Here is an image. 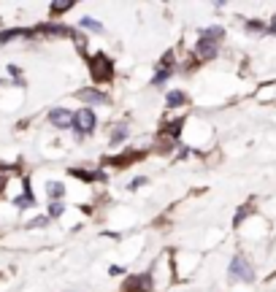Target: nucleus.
Segmentation results:
<instances>
[{
  "label": "nucleus",
  "instance_id": "6e6552de",
  "mask_svg": "<svg viewBox=\"0 0 276 292\" xmlns=\"http://www.w3.org/2000/svg\"><path fill=\"white\" fill-rule=\"evenodd\" d=\"M141 157H144V152H136V154H120V157H114V160H108V165H130V162H138Z\"/></svg>",
  "mask_w": 276,
  "mask_h": 292
},
{
  "label": "nucleus",
  "instance_id": "2eb2a0df",
  "mask_svg": "<svg viewBox=\"0 0 276 292\" xmlns=\"http://www.w3.org/2000/svg\"><path fill=\"white\" fill-rule=\"evenodd\" d=\"M222 35H225L222 27H209L206 33H203V38H222Z\"/></svg>",
  "mask_w": 276,
  "mask_h": 292
},
{
  "label": "nucleus",
  "instance_id": "20e7f679",
  "mask_svg": "<svg viewBox=\"0 0 276 292\" xmlns=\"http://www.w3.org/2000/svg\"><path fill=\"white\" fill-rule=\"evenodd\" d=\"M73 128L78 130V136H87V133H92V130H95V114H92L90 108H82V111H76Z\"/></svg>",
  "mask_w": 276,
  "mask_h": 292
},
{
  "label": "nucleus",
  "instance_id": "aec40b11",
  "mask_svg": "<svg viewBox=\"0 0 276 292\" xmlns=\"http://www.w3.org/2000/svg\"><path fill=\"white\" fill-rule=\"evenodd\" d=\"M249 30H252V33H255V30H257V33H260V30H265L263 25H260V22H249V25H247Z\"/></svg>",
  "mask_w": 276,
  "mask_h": 292
},
{
  "label": "nucleus",
  "instance_id": "ddd939ff",
  "mask_svg": "<svg viewBox=\"0 0 276 292\" xmlns=\"http://www.w3.org/2000/svg\"><path fill=\"white\" fill-rule=\"evenodd\" d=\"M125 138H128V128H125V124H116V130L111 136V144H122Z\"/></svg>",
  "mask_w": 276,
  "mask_h": 292
},
{
  "label": "nucleus",
  "instance_id": "39448f33",
  "mask_svg": "<svg viewBox=\"0 0 276 292\" xmlns=\"http://www.w3.org/2000/svg\"><path fill=\"white\" fill-rule=\"evenodd\" d=\"M76 98L84 100V103H90V106H108V95L98 92V90H78Z\"/></svg>",
  "mask_w": 276,
  "mask_h": 292
},
{
  "label": "nucleus",
  "instance_id": "1a4fd4ad",
  "mask_svg": "<svg viewBox=\"0 0 276 292\" xmlns=\"http://www.w3.org/2000/svg\"><path fill=\"white\" fill-rule=\"evenodd\" d=\"M70 176L84 179V181H95V179H106V173H87V171H82V168H70Z\"/></svg>",
  "mask_w": 276,
  "mask_h": 292
},
{
  "label": "nucleus",
  "instance_id": "dca6fc26",
  "mask_svg": "<svg viewBox=\"0 0 276 292\" xmlns=\"http://www.w3.org/2000/svg\"><path fill=\"white\" fill-rule=\"evenodd\" d=\"M179 128H181V119H176V122H173V124H168V130H165V136L176 138V136H179Z\"/></svg>",
  "mask_w": 276,
  "mask_h": 292
},
{
  "label": "nucleus",
  "instance_id": "f257e3e1",
  "mask_svg": "<svg viewBox=\"0 0 276 292\" xmlns=\"http://www.w3.org/2000/svg\"><path fill=\"white\" fill-rule=\"evenodd\" d=\"M90 76H92V81H95V84L111 81V78H114V62H111V57H106L103 52L95 54V57L90 60Z\"/></svg>",
  "mask_w": 276,
  "mask_h": 292
},
{
  "label": "nucleus",
  "instance_id": "0eeeda50",
  "mask_svg": "<svg viewBox=\"0 0 276 292\" xmlns=\"http://www.w3.org/2000/svg\"><path fill=\"white\" fill-rule=\"evenodd\" d=\"M217 54V41H211V38H201L198 46H195V57L198 60H211Z\"/></svg>",
  "mask_w": 276,
  "mask_h": 292
},
{
  "label": "nucleus",
  "instance_id": "4468645a",
  "mask_svg": "<svg viewBox=\"0 0 276 292\" xmlns=\"http://www.w3.org/2000/svg\"><path fill=\"white\" fill-rule=\"evenodd\" d=\"M82 27H87V30H95V33H100V30H103V25H100V22H95V19H82Z\"/></svg>",
  "mask_w": 276,
  "mask_h": 292
},
{
  "label": "nucleus",
  "instance_id": "a211bd4d",
  "mask_svg": "<svg viewBox=\"0 0 276 292\" xmlns=\"http://www.w3.org/2000/svg\"><path fill=\"white\" fill-rule=\"evenodd\" d=\"M160 65H163L165 70H168V68H173V52H168V54H165V57H163V62H160Z\"/></svg>",
  "mask_w": 276,
  "mask_h": 292
},
{
  "label": "nucleus",
  "instance_id": "6ab92c4d",
  "mask_svg": "<svg viewBox=\"0 0 276 292\" xmlns=\"http://www.w3.org/2000/svg\"><path fill=\"white\" fill-rule=\"evenodd\" d=\"M49 214H52V217H60V214H62V206H60V203H52Z\"/></svg>",
  "mask_w": 276,
  "mask_h": 292
},
{
  "label": "nucleus",
  "instance_id": "423d86ee",
  "mask_svg": "<svg viewBox=\"0 0 276 292\" xmlns=\"http://www.w3.org/2000/svg\"><path fill=\"white\" fill-rule=\"evenodd\" d=\"M73 119H76V114L65 111V108H54V111L49 114V122L54 124V128H73Z\"/></svg>",
  "mask_w": 276,
  "mask_h": 292
},
{
  "label": "nucleus",
  "instance_id": "f3484780",
  "mask_svg": "<svg viewBox=\"0 0 276 292\" xmlns=\"http://www.w3.org/2000/svg\"><path fill=\"white\" fill-rule=\"evenodd\" d=\"M73 3H52V14H62V11H68Z\"/></svg>",
  "mask_w": 276,
  "mask_h": 292
},
{
  "label": "nucleus",
  "instance_id": "7ed1b4c3",
  "mask_svg": "<svg viewBox=\"0 0 276 292\" xmlns=\"http://www.w3.org/2000/svg\"><path fill=\"white\" fill-rule=\"evenodd\" d=\"M230 279L235 281H255V273H252V268L249 263L244 257H233V263H230Z\"/></svg>",
  "mask_w": 276,
  "mask_h": 292
},
{
  "label": "nucleus",
  "instance_id": "f03ea898",
  "mask_svg": "<svg viewBox=\"0 0 276 292\" xmlns=\"http://www.w3.org/2000/svg\"><path fill=\"white\" fill-rule=\"evenodd\" d=\"M152 289V276L149 273H138L122 281V292H149Z\"/></svg>",
  "mask_w": 276,
  "mask_h": 292
},
{
  "label": "nucleus",
  "instance_id": "f8f14e48",
  "mask_svg": "<svg viewBox=\"0 0 276 292\" xmlns=\"http://www.w3.org/2000/svg\"><path fill=\"white\" fill-rule=\"evenodd\" d=\"M19 35H30V30H9V33H0V44L11 41V38H19Z\"/></svg>",
  "mask_w": 276,
  "mask_h": 292
},
{
  "label": "nucleus",
  "instance_id": "9d476101",
  "mask_svg": "<svg viewBox=\"0 0 276 292\" xmlns=\"http://www.w3.org/2000/svg\"><path fill=\"white\" fill-rule=\"evenodd\" d=\"M187 100V95L184 92H179V90H173V92H168V106L171 108H179L181 103Z\"/></svg>",
  "mask_w": 276,
  "mask_h": 292
},
{
  "label": "nucleus",
  "instance_id": "9b49d317",
  "mask_svg": "<svg viewBox=\"0 0 276 292\" xmlns=\"http://www.w3.org/2000/svg\"><path fill=\"white\" fill-rule=\"evenodd\" d=\"M46 189H49V198H54V200H60L62 192H65V187H62L60 181H49V187H46Z\"/></svg>",
  "mask_w": 276,
  "mask_h": 292
}]
</instances>
